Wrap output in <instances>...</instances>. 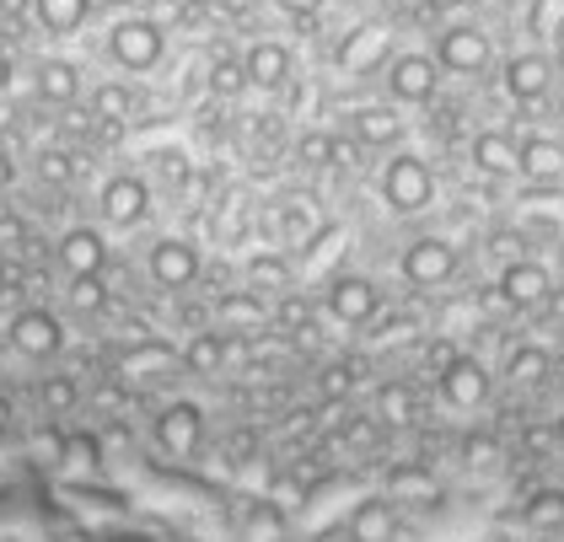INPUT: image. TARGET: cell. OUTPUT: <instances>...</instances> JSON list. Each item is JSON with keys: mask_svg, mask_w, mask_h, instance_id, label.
Segmentation results:
<instances>
[{"mask_svg": "<svg viewBox=\"0 0 564 542\" xmlns=\"http://www.w3.org/2000/svg\"><path fill=\"white\" fill-rule=\"evenodd\" d=\"M377 194L392 215H425L435 205V172L420 151H392L382 162V177H377Z\"/></svg>", "mask_w": 564, "mask_h": 542, "instance_id": "obj_1", "label": "cell"}, {"mask_svg": "<svg viewBox=\"0 0 564 542\" xmlns=\"http://www.w3.org/2000/svg\"><path fill=\"white\" fill-rule=\"evenodd\" d=\"M167 54V28L156 17H119L108 28V59L124 71V76H145L156 71Z\"/></svg>", "mask_w": 564, "mask_h": 542, "instance_id": "obj_2", "label": "cell"}, {"mask_svg": "<svg viewBox=\"0 0 564 542\" xmlns=\"http://www.w3.org/2000/svg\"><path fill=\"white\" fill-rule=\"evenodd\" d=\"M382 82H388L392 108H425V102H435L441 65H435V54L403 48V54H388V65H382Z\"/></svg>", "mask_w": 564, "mask_h": 542, "instance_id": "obj_3", "label": "cell"}, {"mask_svg": "<svg viewBox=\"0 0 564 542\" xmlns=\"http://www.w3.org/2000/svg\"><path fill=\"white\" fill-rule=\"evenodd\" d=\"M489 59H495L489 33L474 28V22H452V28L435 33V65H441L446 76H484Z\"/></svg>", "mask_w": 564, "mask_h": 542, "instance_id": "obj_4", "label": "cell"}, {"mask_svg": "<svg viewBox=\"0 0 564 542\" xmlns=\"http://www.w3.org/2000/svg\"><path fill=\"white\" fill-rule=\"evenodd\" d=\"M398 274H403V285H414V291H441V285H452V274H457V248L446 242V237H414L403 258H398Z\"/></svg>", "mask_w": 564, "mask_h": 542, "instance_id": "obj_5", "label": "cell"}, {"mask_svg": "<svg viewBox=\"0 0 564 542\" xmlns=\"http://www.w3.org/2000/svg\"><path fill=\"white\" fill-rule=\"evenodd\" d=\"M97 215L113 226V231H134L145 215H151V183L140 172H113L102 188H97Z\"/></svg>", "mask_w": 564, "mask_h": 542, "instance_id": "obj_6", "label": "cell"}, {"mask_svg": "<svg viewBox=\"0 0 564 542\" xmlns=\"http://www.w3.org/2000/svg\"><path fill=\"white\" fill-rule=\"evenodd\" d=\"M6 338H11V349L22 355V360H54L59 349H65V323L48 312V306H22L11 323H6Z\"/></svg>", "mask_w": 564, "mask_h": 542, "instance_id": "obj_7", "label": "cell"}, {"mask_svg": "<svg viewBox=\"0 0 564 542\" xmlns=\"http://www.w3.org/2000/svg\"><path fill=\"white\" fill-rule=\"evenodd\" d=\"M145 274L162 291H188V285H199L205 258H199V248L188 237H162V242H151V252H145Z\"/></svg>", "mask_w": 564, "mask_h": 542, "instance_id": "obj_8", "label": "cell"}, {"mask_svg": "<svg viewBox=\"0 0 564 542\" xmlns=\"http://www.w3.org/2000/svg\"><path fill=\"white\" fill-rule=\"evenodd\" d=\"M377 312H382V285L371 274H339L328 285V317L334 323L366 328V323H377Z\"/></svg>", "mask_w": 564, "mask_h": 542, "instance_id": "obj_9", "label": "cell"}, {"mask_svg": "<svg viewBox=\"0 0 564 542\" xmlns=\"http://www.w3.org/2000/svg\"><path fill=\"white\" fill-rule=\"evenodd\" d=\"M156 446L177 462L194 457V452L205 446V409H199L194 398H173V403L156 414Z\"/></svg>", "mask_w": 564, "mask_h": 542, "instance_id": "obj_10", "label": "cell"}, {"mask_svg": "<svg viewBox=\"0 0 564 542\" xmlns=\"http://www.w3.org/2000/svg\"><path fill=\"white\" fill-rule=\"evenodd\" d=\"M435 387H441V403L446 409H478L484 398H489V371H484V360H474V355H446L441 360V376H435Z\"/></svg>", "mask_w": 564, "mask_h": 542, "instance_id": "obj_11", "label": "cell"}, {"mask_svg": "<svg viewBox=\"0 0 564 542\" xmlns=\"http://www.w3.org/2000/svg\"><path fill=\"white\" fill-rule=\"evenodd\" d=\"M495 291H500V301H506V306L527 312V306H543V301H549L554 280H549V269H543L538 258H511V263L500 269Z\"/></svg>", "mask_w": 564, "mask_h": 542, "instance_id": "obj_12", "label": "cell"}, {"mask_svg": "<svg viewBox=\"0 0 564 542\" xmlns=\"http://www.w3.org/2000/svg\"><path fill=\"white\" fill-rule=\"evenodd\" d=\"M54 258H59V269H65L70 280L102 274V269H108V237H102L97 226H70V231L54 242Z\"/></svg>", "mask_w": 564, "mask_h": 542, "instance_id": "obj_13", "label": "cell"}, {"mask_svg": "<svg viewBox=\"0 0 564 542\" xmlns=\"http://www.w3.org/2000/svg\"><path fill=\"white\" fill-rule=\"evenodd\" d=\"M349 542H398V500L392 495H366L345 516Z\"/></svg>", "mask_w": 564, "mask_h": 542, "instance_id": "obj_14", "label": "cell"}, {"mask_svg": "<svg viewBox=\"0 0 564 542\" xmlns=\"http://www.w3.org/2000/svg\"><path fill=\"white\" fill-rule=\"evenodd\" d=\"M500 86L511 102H543L549 86H554V59L549 54H511L506 71H500Z\"/></svg>", "mask_w": 564, "mask_h": 542, "instance_id": "obj_15", "label": "cell"}, {"mask_svg": "<svg viewBox=\"0 0 564 542\" xmlns=\"http://www.w3.org/2000/svg\"><path fill=\"white\" fill-rule=\"evenodd\" d=\"M242 71H248V86L280 91V86H291V76H296V54H291V43L259 39L248 54H242Z\"/></svg>", "mask_w": 564, "mask_h": 542, "instance_id": "obj_16", "label": "cell"}, {"mask_svg": "<svg viewBox=\"0 0 564 542\" xmlns=\"http://www.w3.org/2000/svg\"><path fill=\"white\" fill-rule=\"evenodd\" d=\"M349 134H355V145L392 151V145L403 140V119H398V108H392V102H366V108H355V113H349Z\"/></svg>", "mask_w": 564, "mask_h": 542, "instance_id": "obj_17", "label": "cell"}, {"mask_svg": "<svg viewBox=\"0 0 564 542\" xmlns=\"http://www.w3.org/2000/svg\"><path fill=\"white\" fill-rule=\"evenodd\" d=\"M517 172L532 183H560L564 177V145L554 134H527L517 140Z\"/></svg>", "mask_w": 564, "mask_h": 542, "instance_id": "obj_18", "label": "cell"}, {"mask_svg": "<svg viewBox=\"0 0 564 542\" xmlns=\"http://www.w3.org/2000/svg\"><path fill=\"white\" fill-rule=\"evenodd\" d=\"M177 360H183L188 371H199V376L226 371V360H231V334H226V328H199V334L177 349Z\"/></svg>", "mask_w": 564, "mask_h": 542, "instance_id": "obj_19", "label": "cell"}, {"mask_svg": "<svg viewBox=\"0 0 564 542\" xmlns=\"http://www.w3.org/2000/svg\"><path fill=\"white\" fill-rule=\"evenodd\" d=\"M468 156H474V167L489 172V177H511V172H517V134H506V129H478Z\"/></svg>", "mask_w": 564, "mask_h": 542, "instance_id": "obj_20", "label": "cell"}, {"mask_svg": "<svg viewBox=\"0 0 564 542\" xmlns=\"http://www.w3.org/2000/svg\"><path fill=\"white\" fill-rule=\"evenodd\" d=\"M339 65H345L349 76H366L371 65H388V33L382 28H355L339 43Z\"/></svg>", "mask_w": 564, "mask_h": 542, "instance_id": "obj_21", "label": "cell"}, {"mask_svg": "<svg viewBox=\"0 0 564 542\" xmlns=\"http://www.w3.org/2000/svg\"><path fill=\"white\" fill-rule=\"evenodd\" d=\"M91 17V0H33V22L44 28L48 39H70L82 33Z\"/></svg>", "mask_w": 564, "mask_h": 542, "instance_id": "obj_22", "label": "cell"}, {"mask_svg": "<svg viewBox=\"0 0 564 542\" xmlns=\"http://www.w3.org/2000/svg\"><path fill=\"white\" fill-rule=\"evenodd\" d=\"M33 86H39V97H44V102L70 108V102L82 97V71H76L70 59H44V65H39V76H33Z\"/></svg>", "mask_w": 564, "mask_h": 542, "instance_id": "obj_23", "label": "cell"}, {"mask_svg": "<svg viewBox=\"0 0 564 542\" xmlns=\"http://www.w3.org/2000/svg\"><path fill=\"white\" fill-rule=\"evenodd\" d=\"M392 500L398 505H435L441 500V484H435L431 467H420V462H403V467H392L388 478Z\"/></svg>", "mask_w": 564, "mask_h": 542, "instance_id": "obj_24", "label": "cell"}, {"mask_svg": "<svg viewBox=\"0 0 564 542\" xmlns=\"http://www.w3.org/2000/svg\"><path fill=\"white\" fill-rule=\"evenodd\" d=\"M220 323H226V334H237V328H263L269 323V306H263L259 291H226L216 301Z\"/></svg>", "mask_w": 564, "mask_h": 542, "instance_id": "obj_25", "label": "cell"}, {"mask_svg": "<svg viewBox=\"0 0 564 542\" xmlns=\"http://www.w3.org/2000/svg\"><path fill=\"white\" fill-rule=\"evenodd\" d=\"M296 156H302L306 167H349V162H355L349 140H339V134H328V129H312V134H302Z\"/></svg>", "mask_w": 564, "mask_h": 542, "instance_id": "obj_26", "label": "cell"}, {"mask_svg": "<svg viewBox=\"0 0 564 542\" xmlns=\"http://www.w3.org/2000/svg\"><path fill=\"white\" fill-rule=\"evenodd\" d=\"M554 371V355L543 349V344H517L511 355H506V376L521 381V387H538V381H549Z\"/></svg>", "mask_w": 564, "mask_h": 542, "instance_id": "obj_27", "label": "cell"}, {"mask_svg": "<svg viewBox=\"0 0 564 542\" xmlns=\"http://www.w3.org/2000/svg\"><path fill=\"white\" fill-rule=\"evenodd\" d=\"M248 280H253V291H291V280H296V269H291V258L285 252H253L248 258Z\"/></svg>", "mask_w": 564, "mask_h": 542, "instance_id": "obj_28", "label": "cell"}, {"mask_svg": "<svg viewBox=\"0 0 564 542\" xmlns=\"http://www.w3.org/2000/svg\"><path fill=\"white\" fill-rule=\"evenodd\" d=\"M91 113H97L102 124H124L134 113V91L124 82H102L91 91Z\"/></svg>", "mask_w": 564, "mask_h": 542, "instance_id": "obj_29", "label": "cell"}, {"mask_svg": "<svg viewBox=\"0 0 564 542\" xmlns=\"http://www.w3.org/2000/svg\"><path fill=\"white\" fill-rule=\"evenodd\" d=\"M521 521H527V527H538V532H554V527H564V495H560V489H538V495H527V505H521Z\"/></svg>", "mask_w": 564, "mask_h": 542, "instance_id": "obj_30", "label": "cell"}, {"mask_svg": "<svg viewBox=\"0 0 564 542\" xmlns=\"http://www.w3.org/2000/svg\"><path fill=\"white\" fill-rule=\"evenodd\" d=\"M377 409H382V419H392V424H409V419L420 414L414 387H409V381H388V387L377 392Z\"/></svg>", "mask_w": 564, "mask_h": 542, "instance_id": "obj_31", "label": "cell"}, {"mask_svg": "<svg viewBox=\"0 0 564 542\" xmlns=\"http://www.w3.org/2000/svg\"><path fill=\"white\" fill-rule=\"evenodd\" d=\"M210 91H216V97H242V91H248L242 59H216V65H210Z\"/></svg>", "mask_w": 564, "mask_h": 542, "instance_id": "obj_32", "label": "cell"}, {"mask_svg": "<svg viewBox=\"0 0 564 542\" xmlns=\"http://www.w3.org/2000/svg\"><path fill=\"white\" fill-rule=\"evenodd\" d=\"M39 398H44V409H48V414H70V409L82 403V387H76L70 376H48V381H44V392H39Z\"/></svg>", "mask_w": 564, "mask_h": 542, "instance_id": "obj_33", "label": "cell"}, {"mask_svg": "<svg viewBox=\"0 0 564 542\" xmlns=\"http://www.w3.org/2000/svg\"><path fill=\"white\" fill-rule=\"evenodd\" d=\"M70 306H76V312H102V306H108L102 274H82V280H70Z\"/></svg>", "mask_w": 564, "mask_h": 542, "instance_id": "obj_34", "label": "cell"}, {"mask_svg": "<svg viewBox=\"0 0 564 542\" xmlns=\"http://www.w3.org/2000/svg\"><path fill=\"white\" fill-rule=\"evenodd\" d=\"M177 349H167V344H145V349H134L130 360H124V371H156V366H173Z\"/></svg>", "mask_w": 564, "mask_h": 542, "instance_id": "obj_35", "label": "cell"}, {"mask_svg": "<svg viewBox=\"0 0 564 542\" xmlns=\"http://www.w3.org/2000/svg\"><path fill=\"white\" fill-rule=\"evenodd\" d=\"M463 462H468V467H495V462H500V446H495L489 435H468V441H463Z\"/></svg>", "mask_w": 564, "mask_h": 542, "instance_id": "obj_36", "label": "cell"}, {"mask_svg": "<svg viewBox=\"0 0 564 542\" xmlns=\"http://www.w3.org/2000/svg\"><path fill=\"white\" fill-rule=\"evenodd\" d=\"M360 381V366H328V381H323V392L328 398H339V392H349Z\"/></svg>", "mask_w": 564, "mask_h": 542, "instance_id": "obj_37", "label": "cell"}, {"mask_svg": "<svg viewBox=\"0 0 564 542\" xmlns=\"http://www.w3.org/2000/svg\"><path fill=\"white\" fill-rule=\"evenodd\" d=\"M274 6H280L291 22H312V17L323 11V0H274Z\"/></svg>", "mask_w": 564, "mask_h": 542, "instance_id": "obj_38", "label": "cell"}, {"mask_svg": "<svg viewBox=\"0 0 564 542\" xmlns=\"http://www.w3.org/2000/svg\"><path fill=\"white\" fill-rule=\"evenodd\" d=\"M162 172H167L173 183H188V156H177V151H167V156H162Z\"/></svg>", "mask_w": 564, "mask_h": 542, "instance_id": "obj_39", "label": "cell"}, {"mask_svg": "<svg viewBox=\"0 0 564 542\" xmlns=\"http://www.w3.org/2000/svg\"><path fill=\"white\" fill-rule=\"evenodd\" d=\"M280 323H291V328H296V323H306V301H302V295H291V301L280 306Z\"/></svg>", "mask_w": 564, "mask_h": 542, "instance_id": "obj_40", "label": "cell"}, {"mask_svg": "<svg viewBox=\"0 0 564 542\" xmlns=\"http://www.w3.org/2000/svg\"><path fill=\"white\" fill-rule=\"evenodd\" d=\"M44 177H54V183L70 177V162H65V156H44Z\"/></svg>", "mask_w": 564, "mask_h": 542, "instance_id": "obj_41", "label": "cell"}, {"mask_svg": "<svg viewBox=\"0 0 564 542\" xmlns=\"http://www.w3.org/2000/svg\"><path fill=\"white\" fill-rule=\"evenodd\" d=\"M17 183V162H11V151H0V188H11Z\"/></svg>", "mask_w": 564, "mask_h": 542, "instance_id": "obj_42", "label": "cell"}, {"mask_svg": "<svg viewBox=\"0 0 564 542\" xmlns=\"http://www.w3.org/2000/svg\"><path fill=\"white\" fill-rule=\"evenodd\" d=\"M435 11H463V6H468V0H431Z\"/></svg>", "mask_w": 564, "mask_h": 542, "instance_id": "obj_43", "label": "cell"}, {"mask_svg": "<svg viewBox=\"0 0 564 542\" xmlns=\"http://www.w3.org/2000/svg\"><path fill=\"white\" fill-rule=\"evenodd\" d=\"M6 86H11V59L0 54V91H6Z\"/></svg>", "mask_w": 564, "mask_h": 542, "instance_id": "obj_44", "label": "cell"}, {"mask_svg": "<svg viewBox=\"0 0 564 542\" xmlns=\"http://www.w3.org/2000/svg\"><path fill=\"white\" fill-rule=\"evenodd\" d=\"M554 452H564V414L554 419Z\"/></svg>", "mask_w": 564, "mask_h": 542, "instance_id": "obj_45", "label": "cell"}, {"mask_svg": "<svg viewBox=\"0 0 564 542\" xmlns=\"http://www.w3.org/2000/svg\"><path fill=\"white\" fill-rule=\"evenodd\" d=\"M560 65H564V33H560Z\"/></svg>", "mask_w": 564, "mask_h": 542, "instance_id": "obj_46", "label": "cell"}, {"mask_svg": "<svg viewBox=\"0 0 564 542\" xmlns=\"http://www.w3.org/2000/svg\"><path fill=\"white\" fill-rule=\"evenodd\" d=\"M194 6H216V0H194Z\"/></svg>", "mask_w": 564, "mask_h": 542, "instance_id": "obj_47", "label": "cell"}]
</instances>
